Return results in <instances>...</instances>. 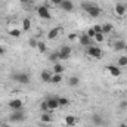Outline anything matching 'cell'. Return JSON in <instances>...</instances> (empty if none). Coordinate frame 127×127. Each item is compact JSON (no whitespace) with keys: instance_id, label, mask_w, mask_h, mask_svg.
I'll list each match as a JSON object with an SVG mask.
<instances>
[{"instance_id":"cell-14","label":"cell","mask_w":127,"mask_h":127,"mask_svg":"<svg viewBox=\"0 0 127 127\" xmlns=\"http://www.w3.org/2000/svg\"><path fill=\"white\" fill-rule=\"evenodd\" d=\"M78 41H80V44L81 46H84V47H87V46H90V43H92V38L84 32V34H81L80 37H78Z\"/></svg>"},{"instance_id":"cell-33","label":"cell","mask_w":127,"mask_h":127,"mask_svg":"<svg viewBox=\"0 0 127 127\" xmlns=\"http://www.w3.org/2000/svg\"><path fill=\"white\" fill-rule=\"evenodd\" d=\"M92 28L95 30V32H102V25H99V24H96V25H93Z\"/></svg>"},{"instance_id":"cell-29","label":"cell","mask_w":127,"mask_h":127,"mask_svg":"<svg viewBox=\"0 0 127 127\" xmlns=\"http://www.w3.org/2000/svg\"><path fill=\"white\" fill-rule=\"evenodd\" d=\"M40 111H41V112H50V109H49V106H47L46 99H44L43 102H40ZM50 114H52V112H50Z\"/></svg>"},{"instance_id":"cell-36","label":"cell","mask_w":127,"mask_h":127,"mask_svg":"<svg viewBox=\"0 0 127 127\" xmlns=\"http://www.w3.org/2000/svg\"><path fill=\"white\" fill-rule=\"evenodd\" d=\"M120 108H123V109H126V108H127V100H123V102L120 103Z\"/></svg>"},{"instance_id":"cell-5","label":"cell","mask_w":127,"mask_h":127,"mask_svg":"<svg viewBox=\"0 0 127 127\" xmlns=\"http://www.w3.org/2000/svg\"><path fill=\"white\" fill-rule=\"evenodd\" d=\"M12 80H15L16 83H19V84H28L30 83V75L27 74V72H15L13 75H12Z\"/></svg>"},{"instance_id":"cell-40","label":"cell","mask_w":127,"mask_h":127,"mask_svg":"<svg viewBox=\"0 0 127 127\" xmlns=\"http://www.w3.org/2000/svg\"><path fill=\"white\" fill-rule=\"evenodd\" d=\"M118 127H127V123H120V126Z\"/></svg>"},{"instance_id":"cell-20","label":"cell","mask_w":127,"mask_h":127,"mask_svg":"<svg viewBox=\"0 0 127 127\" xmlns=\"http://www.w3.org/2000/svg\"><path fill=\"white\" fill-rule=\"evenodd\" d=\"M21 30H22V31H30V30H31V19H30V18H24V19H22Z\"/></svg>"},{"instance_id":"cell-2","label":"cell","mask_w":127,"mask_h":127,"mask_svg":"<svg viewBox=\"0 0 127 127\" xmlns=\"http://www.w3.org/2000/svg\"><path fill=\"white\" fill-rule=\"evenodd\" d=\"M86 53H87V56H90V58H93V59H100L102 58V49L99 47V46H87L86 47Z\"/></svg>"},{"instance_id":"cell-19","label":"cell","mask_w":127,"mask_h":127,"mask_svg":"<svg viewBox=\"0 0 127 127\" xmlns=\"http://www.w3.org/2000/svg\"><path fill=\"white\" fill-rule=\"evenodd\" d=\"M64 71H65V66H64L62 64H59V62L53 64V68H52L53 74H64Z\"/></svg>"},{"instance_id":"cell-37","label":"cell","mask_w":127,"mask_h":127,"mask_svg":"<svg viewBox=\"0 0 127 127\" xmlns=\"http://www.w3.org/2000/svg\"><path fill=\"white\" fill-rule=\"evenodd\" d=\"M4 52H6V50H4V47H3V46H0V56H1V55H4Z\"/></svg>"},{"instance_id":"cell-32","label":"cell","mask_w":127,"mask_h":127,"mask_svg":"<svg viewBox=\"0 0 127 127\" xmlns=\"http://www.w3.org/2000/svg\"><path fill=\"white\" fill-rule=\"evenodd\" d=\"M37 44H38V40L37 38H30V46L31 47H37Z\"/></svg>"},{"instance_id":"cell-34","label":"cell","mask_w":127,"mask_h":127,"mask_svg":"<svg viewBox=\"0 0 127 127\" xmlns=\"http://www.w3.org/2000/svg\"><path fill=\"white\" fill-rule=\"evenodd\" d=\"M64 0H50V3L53 4V6H61V3H62Z\"/></svg>"},{"instance_id":"cell-7","label":"cell","mask_w":127,"mask_h":127,"mask_svg":"<svg viewBox=\"0 0 127 127\" xmlns=\"http://www.w3.org/2000/svg\"><path fill=\"white\" fill-rule=\"evenodd\" d=\"M7 106H9L12 111H18V109H22V106H24V102H22V99H19V97H15V99H10V100L7 102Z\"/></svg>"},{"instance_id":"cell-6","label":"cell","mask_w":127,"mask_h":127,"mask_svg":"<svg viewBox=\"0 0 127 127\" xmlns=\"http://www.w3.org/2000/svg\"><path fill=\"white\" fill-rule=\"evenodd\" d=\"M58 53H59V59L61 61H66L69 56H71V53H72V47L71 46H62L59 50H58Z\"/></svg>"},{"instance_id":"cell-17","label":"cell","mask_w":127,"mask_h":127,"mask_svg":"<svg viewBox=\"0 0 127 127\" xmlns=\"http://www.w3.org/2000/svg\"><path fill=\"white\" fill-rule=\"evenodd\" d=\"M59 32H61V27H55V28H52L50 31L47 32V38L49 40H55L59 35Z\"/></svg>"},{"instance_id":"cell-12","label":"cell","mask_w":127,"mask_h":127,"mask_svg":"<svg viewBox=\"0 0 127 127\" xmlns=\"http://www.w3.org/2000/svg\"><path fill=\"white\" fill-rule=\"evenodd\" d=\"M59 7L62 9L64 12H72V10H74V3H72L71 0H64Z\"/></svg>"},{"instance_id":"cell-3","label":"cell","mask_w":127,"mask_h":127,"mask_svg":"<svg viewBox=\"0 0 127 127\" xmlns=\"http://www.w3.org/2000/svg\"><path fill=\"white\" fill-rule=\"evenodd\" d=\"M25 118H27V115H25V112L22 109L12 111V114L9 115V121L10 123H22V121H25Z\"/></svg>"},{"instance_id":"cell-9","label":"cell","mask_w":127,"mask_h":127,"mask_svg":"<svg viewBox=\"0 0 127 127\" xmlns=\"http://www.w3.org/2000/svg\"><path fill=\"white\" fill-rule=\"evenodd\" d=\"M114 12H115L117 16L123 18V16L126 15V12H127V6L124 4V3H117V4L114 6Z\"/></svg>"},{"instance_id":"cell-13","label":"cell","mask_w":127,"mask_h":127,"mask_svg":"<svg viewBox=\"0 0 127 127\" xmlns=\"http://www.w3.org/2000/svg\"><path fill=\"white\" fill-rule=\"evenodd\" d=\"M64 123L66 124L68 127H74L75 124H77V117L75 115H65V118H64Z\"/></svg>"},{"instance_id":"cell-26","label":"cell","mask_w":127,"mask_h":127,"mask_svg":"<svg viewBox=\"0 0 127 127\" xmlns=\"http://www.w3.org/2000/svg\"><path fill=\"white\" fill-rule=\"evenodd\" d=\"M58 100H59V108H64L69 103V99L66 96H58Z\"/></svg>"},{"instance_id":"cell-18","label":"cell","mask_w":127,"mask_h":127,"mask_svg":"<svg viewBox=\"0 0 127 127\" xmlns=\"http://www.w3.org/2000/svg\"><path fill=\"white\" fill-rule=\"evenodd\" d=\"M92 123H93L95 126H103L105 120H103V117H102L100 114H93V117H92Z\"/></svg>"},{"instance_id":"cell-21","label":"cell","mask_w":127,"mask_h":127,"mask_svg":"<svg viewBox=\"0 0 127 127\" xmlns=\"http://www.w3.org/2000/svg\"><path fill=\"white\" fill-rule=\"evenodd\" d=\"M68 84H69L71 87H77V86L80 84V78H78V75H71L69 80H68Z\"/></svg>"},{"instance_id":"cell-28","label":"cell","mask_w":127,"mask_h":127,"mask_svg":"<svg viewBox=\"0 0 127 127\" xmlns=\"http://www.w3.org/2000/svg\"><path fill=\"white\" fill-rule=\"evenodd\" d=\"M37 49H38L40 53H46V52H47V46H46V43H44V41H40V40H38Z\"/></svg>"},{"instance_id":"cell-27","label":"cell","mask_w":127,"mask_h":127,"mask_svg":"<svg viewBox=\"0 0 127 127\" xmlns=\"http://www.w3.org/2000/svg\"><path fill=\"white\" fill-rule=\"evenodd\" d=\"M117 65L121 68V66H127V55H121L118 59H117Z\"/></svg>"},{"instance_id":"cell-11","label":"cell","mask_w":127,"mask_h":127,"mask_svg":"<svg viewBox=\"0 0 127 127\" xmlns=\"http://www.w3.org/2000/svg\"><path fill=\"white\" fill-rule=\"evenodd\" d=\"M112 49H114L115 52H123V50L126 49V41H124V40H121V38L115 40V41H114V44H112Z\"/></svg>"},{"instance_id":"cell-1","label":"cell","mask_w":127,"mask_h":127,"mask_svg":"<svg viewBox=\"0 0 127 127\" xmlns=\"http://www.w3.org/2000/svg\"><path fill=\"white\" fill-rule=\"evenodd\" d=\"M81 7H83V10H86L87 15L92 16V18H99L100 13H102V9H100L97 4L92 3V1H83V3H81Z\"/></svg>"},{"instance_id":"cell-4","label":"cell","mask_w":127,"mask_h":127,"mask_svg":"<svg viewBox=\"0 0 127 127\" xmlns=\"http://www.w3.org/2000/svg\"><path fill=\"white\" fill-rule=\"evenodd\" d=\"M37 15H38L41 19H44V21H47V19L52 18V13H50L47 4H41V6H38V7H37Z\"/></svg>"},{"instance_id":"cell-38","label":"cell","mask_w":127,"mask_h":127,"mask_svg":"<svg viewBox=\"0 0 127 127\" xmlns=\"http://www.w3.org/2000/svg\"><path fill=\"white\" fill-rule=\"evenodd\" d=\"M0 127H12V126L7 124V123H0Z\"/></svg>"},{"instance_id":"cell-24","label":"cell","mask_w":127,"mask_h":127,"mask_svg":"<svg viewBox=\"0 0 127 127\" xmlns=\"http://www.w3.org/2000/svg\"><path fill=\"white\" fill-rule=\"evenodd\" d=\"M114 30V25L112 24H103L102 25V34H111Z\"/></svg>"},{"instance_id":"cell-15","label":"cell","mask_w":127,"mask_h":127,"mask_svg":"<svg viewBox=\"0 0 127 127\" xmlns=\"http://www.w3.org/2000/svg\"><path fill=\"white\" fill-rule=\"evenodd\" d=\"M52 71H47V69H44V71H41L40 72V78L44 81V83H50V80H52Z\"/></svg>"},{"instance_id":"cell-31","label":"cell","mask_w":127,"mask_h":127,"mask_svg":"<svg viewBox=\"0 0 127 127\" xmlns=\"http://www.w3.org/2000/svg\"><path fill=\"white\" fill-rule=\"evenodd\" d=\"M86 34H87V35H89V37H90V38H92V40H93V37H95V30H93V28H89V30H87V31H86Z\"/></svg>"},{"instance_id":"cell-25","label":"cell","mask_w":127,"mask_h":127,"mask_svg":"<svg viewBox=\"0 0 127 127\" xmlns=\"http://www.w3.org/2000/svg\"><path fill=\"white\" fill-rule=\"evenodd\" d=\"M49 61L52 64H56V62H59L61 59H59V53H58V50L56 52H52L50 55H49Z\"/></svg>"},{"instance_id":"cell-10","label":"cell","mask_w":127,"mask_h":127,"mask_svg":"<svg viewBox=\"0 0 127 127\" xmlns=\"http://www.w3.org/2000/svg\"><path fill=\"white\" fill-rule=\"evenodd\" d=\"M106 69H108V72H109L112 77H120V75H121V68H120L118 65H108Z\"/></svg>"},{"instance_id":"cell-39","label":"cell","mask_w":127,"mask_h":127,"mask_svg":"<svg viewBox=\"0 0 127 127\" xmlns=\"http://www.w3.org/2000/svg\"><path fill=\"white\" fill-rule=\"evenodd\" d=\"M19 1H21V3H22V4H27V3H28V1H30V0H19Z\"/></svg>"},{"instance_id":"cell-23","label":"cell","mask_w":127,"mask_h":127,"mask_svg":"<svg viewBox=\"0 0 127 127\" xmlns=\"http://www.w3.org/2000/svg\"><path fill=\"white\" fill-rule=\"evenodd\" d=\"M21 34H22V30H19V28H10L9 30V35L13 38H19Z\"/></svg>"},{"instance_id":"cell-16","label":"cell","mask_w":127,"mask_h":127,"mask_svg":"<svg viewBox=\"0 0 127 127\" xmlns=\"http://www.w3.org/2000/svg\"><path fill=\"white\" fill-rule=\"evenodd\" d=\"M40 121H41V123H44V124L52 123V121H53L52 114H50V112H41V115H40Z\"/></svg>"},{"instance_id":"cell-30","label":"cell","mask_w":127,"mask_h":127,"mask_svg":"<svg viewBox=\"0 0 127 127\" xmlns=\"http://www.w3.org/2000/svg\"><path fill=\"white\" fill-rule=\"evenodd\" d=\"M93 40H95V41H99V43L105 41V34H102V32H96L95 37H93Z\"/></svg>"},{"instance_id":"cell-8","label":"cell","mask_w":127,"mask_h":127,"mask_svg":"<svg viewBox=\"0 0 127 127\" xmlns=\"http://www.w3.org/2000/svg\"><path fill=\"white\" fill-rule=\"evenodd\" d=\"M46 102H47V106L50 109V112H53L55 109L59 108V100H58V96H50V97H46Z\"/></svg>"},{"instance_id":"cell-22","label":"cell","mask_w":127,"mask_h":127,"mask_svg":"<svg viewBox=\"0 0 127 127\" xmlns=\"http://www.w3.org/2000/svg\"><path fill=\"white\" fill-rule=\"evenodd\" d=\"M62 80H64L62 74H52V80H50V83H52V84H59Z\"/></svg>"},{"instance_id":"cell-35","label":"cell","mask_w":127,"mask_h":127,"mask_svg":"<svg viewBox=\"0 0 127 127\" xmlns=\"http://www.w3.org/2000/svg\"><path fill=\"white\" fill-rule=\"evenodd\" d=\"M68 38H69V40H78V37H77L74 32H72V34H69V35H68Z\"/></svg>"}]
</instances>
